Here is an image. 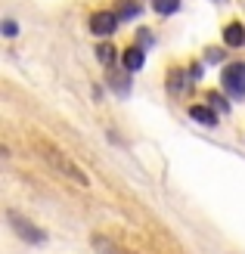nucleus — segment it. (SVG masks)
I'll list each match as a JSON object with an SVG mask.
<instances>
[{
	"label": "nucleus",
	"mask_w": 245,
	"mask_h": 254,
	"mask_svg": "<svg viewBox=\"0 0 245 254\" xmlns=\"http://www.w3.org/2000/svg\"><path fill=\"white\" fill-rule=\"evenodd\" d=\"M41 158L50 164V168H56L62 177H69V180H75V183H81V186H87V174L78 168L75 161H69L62 152H56L53 146H41Z\"/></svg>",
	"instance_id": "1"
},
{
	"label": "nucleus",
	"mask_w": 245,
	"mask_h": 254,
	"mask_svg": "<svg viewBox=\"0 0 245 254\" xmlns=\"http://www.w3.org/2000/svg\"><path fill=\"white\" fill-rule=\"evenodd\" d=\"M224 87L233 96H245V62H236V65L224 68Z\"/></svg>",
	"instance_id": "2"
},
{
	"label": "nucleus",
	"mask_w": 245,
	"mask_h": 254,
	"mask_svg": "<svg viewBox=\"0 0 245 254\" xmlns=\"http://www.w3.org/2000/svg\"><path fill=\"white\" fill-rule=\"evenodd\" d=\"M115 28H118V16H115V12H96L93 19H90V31L93 34H112Z\"/></svg>",
	"instance_id": "3"
},
{
	"label": "nucleus",
	"mask_w": 245,
	"mask_h": 254,
	"mask_svg": "<svg viewBox=\"0 0 245 254\" xmlns=\"http://www.w3.org/2000/svg\"><path fill=\"white\" fill-rule=\"evenodd\" d=\"M9 223L16 226V233H19L22 239H28V242H44V233H41V230H34L28 220H22L19 214H12V211H9Z\"/></svg>",
	"instance_id": "4"
},
{
	"label": "nucleus",
	"mask_w": 245,
	"mask_h": 254,
	"mask_svg": "<svg viewBox=\"0 0 245 254\" xmlns=\"http://www.w3.org/2000/svg\"><path fill=\"white\" fill-rule=\"evenodd\" d=\"M121 62H124L127 71H140V68H143V62H146V56H143V50H140V47H127Z\"/></svg>",
	"instance_id": "5"
},
{
	"label": "nucleus",
	"mask_w": 245,
	"mask_h": 254,
	"mask_svg": "<svg viewBox=\"0 0 245 254\" xmlns=\"http://www.w3.org/2000/svg\"><path fill=\"white\" fill-rule=\"evenodd\" d=\"M189 118L199 121V124H205V127H214V124H217V115H214L208 106H192V109H189Z\"/></svg>",
	"instance_id": "6"
},
{
	"label": "nucleus",
	"mask_w": 245,
	"mask_h": 254,
	"mask_svg": "<svg viewBox=\"0 0 245 254\" xmlns=\"http://www.w3.org/2000/svg\"><path fill=\"white\" fill-rule=\"evenodd\" d=\"M224 41H227V47H242L245 44V28L239 22L227 25V28H224Z\"/></svg>",
	"instance_id": "7"
},
{
	"label": "nucleus",
	"mask_w": 245,
	"mask_h": 254,
	"mask_svg": "<svg viewBox=\"0 0 245 254\" xmlns=\"http://www.w3.org/2000/svg\"><path fill=\"white\" fill-rule=\"evenodd\" d=\"M152 6H156V12L167 16V12H177V0H152Z\"/></svg>",
	"instance_id": "8"
},
{
	"label": "nucleus",
	"mask_w": 245,
	"mask_h": 254,
	"mask_svg": "<svg viewBox=\"0 0 245 254\" xmlns=\"http://www.w3.org/2000/svg\"><path fill=\"white\" fill-rule=\"evenodd\" d=\"M96 59L102 62V65H109V62L115 59V50H112L109 44H102V47H96Z\"/></svg>",
	"instance_id": "9"
},
{
	"label": "nucleus",
	"mask_w": 245,
	"mask_h": 254,
	"mask_svg": "<svg viewBox=\"0 0 245 254\" xmlns=\"http://www.w3.org/2000/svg\"><path fill=\"white\" fill-rule=\"evenodd\" d=\"M93 245H96L102 254H118V248H115V245L109 242V239H102V236H93Z\"/></svg>",
	"instance_id": "10"
},
{
	"label": "nucleus",
	"mask_w": 245,
	"mask_h": 254,
	"mask_svg": "<svg viewBox=\"0 0 245 254\" xmlns=\"http://www.w3.org/2000/svg\"><path fill=\"white\" fill-rule=\"evenodd\" d=\"M137 12H140V6H137V3H124V6L118 9V19H134Z\"/></svg>",
	"instance_id": "11"
},
{
	"label": "nucleus",
	"mask_w": 245,
	"mask_h": 254,
	"mask_svg": "<svg viewBox=\"0 0 245 254\" xmlns=\"http://www.w3.org/2000/svg\"><path fill=\"white\" fill-rule=\"evenodd\" d=\"M171 90H177V93L183 90V71H174L171 74Z\"/></svg>",
	"instance_id": "12"
},
{
	"label": "nucleus",
	"mask_w": 245,
	"mask_h": 254,
	"mask_svg": "<svg viewBox=\"0 0 245 254\" xmlns=\"http://www.w3.org/2000/svg\"><path fill=\"white\" fill-rule=\"evenodd\" d=\"M16 31H19V28H16V22L6 19V22H3V34H6V37H16Z\"/></svg>",
	"instance_id": "13"
},
{
	"label": "nucleus",
	"mask_w": 245,
	"mask_h": 254,
	"mask_svg": "<svg viewBox=\"0 0 245 254\" xmlns=\"http://www.w3.org/2000/svg\"><path fill=\"white\" fill-rule=\"evenodd\" d=\"M208 103H214V109H224V112H227V99H221L217 93H211V96H208Z\"/></svg>",
	"instance_id": "14"
}]
</instances>
